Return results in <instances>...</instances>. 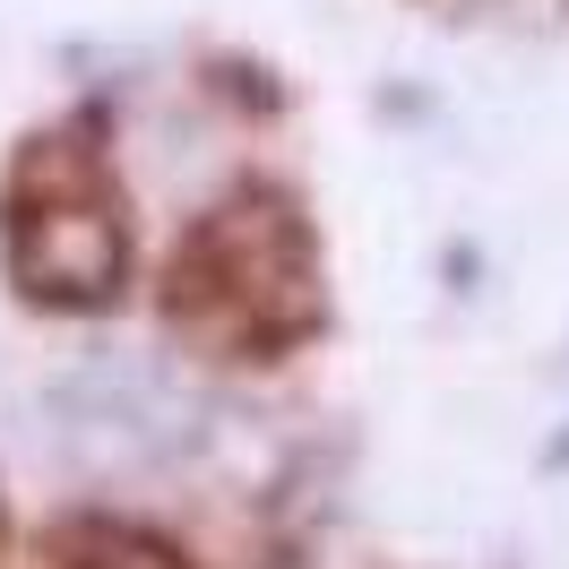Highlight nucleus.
Segmentation results:
<instances>
[{
	"label": "nucleus",
	"mask_w": 569,
	"mask_h": 569,
	"mask_svg": "<svg viewBox=\"0 0 569 569\" xmlns=\"http://www.w3.org/2000/svg\"><path fill=\"white\" fill-rule=\"evenodd\" d=\"M164 311L224 362H277L320 328V250L284 199H233L173 250Z\"/></svg>",
	"instance_id": "f257e3e1"
},
{
	"label": "nucleus",
	"mask_w": 569,
	"mask_h": 569,
	"mask_svg": "<svg viewBox=\"0 0 569 569\" xmlns=\"http://www.w3.org/2000/svg\"><path fill=\"white\" fill-rule=\"evenodd\" d=\"M9 259L27 293H52V302H96L104 284H121V190L96 147H27V164L9 181Z\"/></svg>",
	"instance_id": "f03ea898"
},
{
	"label": "nucleus",
	"mask_w": 569,
	"mask_h": 569,
	"mask_svg": "<svg viewBox=\"0 0 569 569\" xmlns=\"http://www.w3.org/2000/svg\"><path fill=\"white\" fill-rule=\"evenodd\" d=\"M78 569H181V561L164 552V543H130V535H112L104 552H96V561H78Z\"/></svg>",
	"instance_id": "7ed1b4c3"
}]
</instances>
